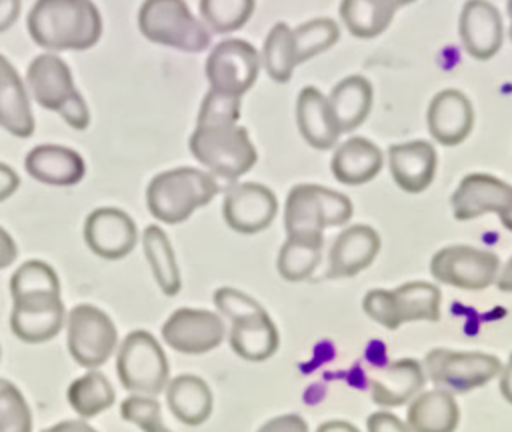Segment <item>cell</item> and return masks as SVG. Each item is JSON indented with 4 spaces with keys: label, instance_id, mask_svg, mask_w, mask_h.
I'll return each instance as SVG.
<instances>
[{
    "label": "cell",
    "instance_id": "1",
    "mask_svg": "<svg viewBox=\"0 0 512 432\" xmlns=\"http://www.w3.org/2000/svg\"><path fill=\"white\" fill-rule=\"evenodd\" d=\"M26 24L30 38L52 52L88 50L102 34V18L92 0H36Z\"/></svg>",
    "mask_w": 512,
    "mask_h": 432
},
{
    "label": "cell",
    "instance_id": "2",
    "mask_svg": "<svg viewBox=\"0 0 512 432\" xmlns=\"http://www.w3.org/2000/svg\"><path fill=\"white\" fill-rule=\"evenodd\" d=\"M216 178L200 168L180 166L156 174L146 188L150 214L164 224H180L218 194Z\"/></svg>",
    "mask_w": 512,
    "mask_h": 432
},
{
    "label": "cell",
    "instance_id": "3",
    "mask_svg": "<svg viewBox=\"0 0 512 432\" xmlns=\"http://www.w3.org/2000/svg\"><path fill=\"white\" fill-rule=\"evenodd\" d=\"M192 156L224 180H238L256 164V148L240 124L196 126L188 140Z\"/></svg>",
    "mask_w": 512,
    "mask_h": 432
},
{
    "label": "cell",
    "instance_id": "4",
    "mask_svg": "<svg viewBox=\"0 0 512 432\" xmlns=\"http://www.w3.org/2000/svg\"><path fill=\"white\" fill-rule=\"evenodd\" d=\"M350 218L352 202L338 190L320 184H296L286 196V236L324 238L326 228L344 226Z\"/></svg>",
    "mask_w": 512,
    "mask_h": 432
},
{
    "label": "cell",
    "instance_id": "5",
    "mask_svg": "<svg viewBox=\"0 0 512 432\" xmlns=\"http://www.w3.org/2000/svg\"><path fill=\"white\" fill-rule=\"evenodd\" d=\"M26 90L36 104L46 110L58 112L68 126L84 130L90 124V112L76 90L68 64L56 54L36 56L26 70Z\"/></svg>",
    "mask_w": 512,
    "mask_h": 432
},
{
    "label": "cell",
    "instance_id": "6",
    "mask_svg": "<svg viewBox=\"0 0 512 432\" xmlns=\"http://www.w3.org/2000/svg\"><path fill=\"white\" fill-rule=\"evenodd\" d=\"M138 28L146 40L190 54L206 50L212 38L184 0H144L138 10Z\"/></svg>",
    "mask_w": 512,
    "mask_h": 432
},
{
    "label": "cell",
    "instance_id": "7",
    "mask_svg": "<svg viewBox=\"0 0 512 432\" xmlns=\"http://www.w3.org/2000/svg\"><path fill=\"white\" fill-rule=\"evenodd\" d=\"M440 288L414 280L394 290L374 288L364 294L362 308L368 318L388 330L400 328L404 322H436L440 318Z\"/></svg>",
    "mask_w": 512,
    "mask_h": 432
},
{
    "label": "cell",
    "instance_id": "8",
    "mask_svg": "<svg viewBox=\"0 0 512 432\" xmlns=\"http://www.w3.org/2000/svg\"><path fill=\"white\" fill-rule=\"evenodd\" d=\"M116 370L122 386L142 396H156L168 384V360L158 340L146 330L130 332L116 356Z\"/></svg>",
    "mask_w": 512,
    "mask_h": 432
},
{
    "label": "cell",
    "instance_id": "9",
    "mask_svg": "<svg viewBox=\"0 0 512 432\" xmlns=\"http://www.w3.org/2000/svg\"><path fill=\"white\" fill-rule=\"evenodd\" d=\"M422 368L436 388L450 394H464L494 380L502 370V362L486 352L434 348L426 354Z\"/></svg>",
    "mask_w": 512,
    "mask_h": 432
},
{
    "label": "cell",
    "instance_id": "10",
    "mask_svg": "<svg viewBox=\"0 0 512 432\" xmlns=\"http://www.w3.org/2000/svg\"><path fill=\"white\" fill-rule=\"evenodd\" d=\"M66 342L70 356L80 366L96 370L116 350L118 332L104 310L92 304H78L66 318Z\"/></svg>",
    "mask_w": 512,
    "mask_h": 432
},
{
    "label": "cell",
    "instance_id": "11",
    "mask_svg": "<svg viewBox=\"0 0 512 432\" xmlns=\"http://www.w3.org/2000/svg\"><path fill=\"white\" fill-rule=\"evenodd\" d=\"M500 258L468 244H452L440 248L430 260V274L440 284L460 290H484L496 282Z\"/></svg>",
    "mask_w": 512,
    "mask_h": 432
},
{
    "label": "cell",
    "instance_id": "12",
    "mask_svg": "<svg viewBox=\"0 0 512 432\" xmlns=\"http://www.w3.org/2000/svg\"><path fill=\"white\" fill-rule=\"evenodd\" d=\"M260 66V54L250 42L240 38L222 40L206 60L210 90L242 98L254 86Z\"/></svg>",
    "mask_w": 512,
    "mask_h": 432
},
{
    "label": "cell",
    "instance_id": "13",
    "mask_svg": "<svg viewBox=\"0 0 512 432\" xmlns=\"http://www.w3.org/2000/svg\"><path fill=\"white\" fill-rule=\"evenodd\" d=\"M224 336L222 316L200 308H178L162 326L164 342L182 354H206L220 346Z\"/></svg>",
    "mask_w": 512,
    "mask_h": 432
},
{
    "label": "cell",
    "instance_id": "14",
    "mask_svg": "<svg viewBox=\"0 0 512 432\" xmlns=\"http://www.w3.org/2000/svg\"><path fill=\"white\" fill-rule=\"evenodd\" d=\"M278 212L276 194L258 182L232 184L222 202L226 224L238 234H258L266 230Z\"/></svg>",
    "mask_w": 512,
    "mask_h": 432
},
{
    "label": "cell",
    "instance_id": "15",
    "mask_svg": "<svg viewBox=\"0 0 512 432\" xmlns=\"http://www.w3.org/2000/svg\"><path fill=\"white\" fill-rule=\"evenodd\" d=\"M64 302L60 294H26L12 298L10 330L28 344L52 340L64 326Z\"/></svg>",
    "mask_w": 512,
    "mask_h": 432
},
{
    "label": "cell",
    "instance_id": "16",
    "mask_svg": "<svg viewBox=\"0 0 512 432\" xmlns=\"http://www.w3.org/2000/svg\"><path fill=\"white\" fill-rule=\"evenodd\" d=\"M456 220H474L484 214L502 216L512 210V184L484 172L468 174L450 196Z\"/></svg>",
    "mask_w": 512,
    "mask_h": 432
},
{
    "label": "cell",
    "instance_id": "17",
    "mask_svg": "<svg viewBox=\"0 0 512 432\" xmlns=\"http://www.w3.org/2000/svg\"><path fill=\"white\" fill-rule=\"evenodd\" d=\"M458 34L464 50L472 58H494L504 42L500 10L488 0H466L458 18Z\"/></svg>",
    "mask_w": 512,
    "mask_h": 432
},
{
    "label": "cell",
    "instance_id": "18",
    "mask_svg": "<svg viewBox=\"0 0 512 432\" xmlns=\"http://www.w3.org/2000/svg\"><path fill=\"white\" fill-rule=\"evenodd\" d=\"M84 240L96 256L120 260L136 246L138 230L126 212L104 206L88 214L84 222Z\"/></svg>",
    "mask_w": 512,
    "mask_h": 432
},
{
    "label": "cell",
    "instance_id": "19",
    "mask_svg": "<svg viewBox=\"0 0 512 432\" xmlns=\"http://www.w3.org/2000/svg\"><path fill=\"white\" fill-rule=\"evenodd\" d=\"M428 132L442 146H456L474 128V108L468 96L456 88L440 90L428 104Z\"/></svg>",
    "mask_w": 512,
    "mask_h": 432
},
{
    "label": "cell",
    "instance_id": "20",
    "mask_svg": "<svg viewBox=\"0 0 512 432\" xmlns=\"http://www.w3.org/2000/svg\"><path fill=\"white\" fill-rule=\"evenodd\" d=\"M426 382L424 368L414 358H400L386 366L372 368L368 386L372 402L384 408L402 406L422 392Z\"/></svg>",
    "mask_w": 512,
    "mask_h": 432
},
{
    "label": "cell",
    "instance_id": "21",
    "mask_svg": "<svg viewBox=\"0 0 512 432\" xmlns=\"http://www.w3.org/2000/svg\"><path fill=\"white\" fill-rule=\"evenodd\" d=\"M438 168L436 148L426 140L400 142L388 148V170L396 186L408 194L424 192Z\"/></svg>",
    "mask_w": 512,
    "mask_h": 432
},
{
    "label": "cell",
    "instance_id": "22",
    "mask_svg": "<svg viewBox=\"0 0 512 432\" xmlns=\"http://www.w3.org/2000/svg\"><path fill=\"white\" fill-rule=\"evenodd\" d=\"M380 252V236L368 224L344 228L332 242L328 254V278H350L366 270Z\"/></svg>",
    "mask_w": 512,
    "mask_h": 432
},
{
    "label": "cell",
    "instance_id": "23",
    "mask_svg": "<svg viewBox=\"0 0 512 432\" xmlns=\"http://www.w3.org/2000/svg\"><path fill=\"white\" fill-rule=\"evenodd\" d=\"M26 172L48 186H74L84 178L86 164L82 156L60 144H40L24 158Z\"/></svg>",
    "mask_w": 512,
    "mask_h": 432
},
{
    "label": "cell",
    "instance_id": "24",
    "mask_svg": "<svg viewBox=\"0 0 512 432\" xmlns=\"http://www.w3.org/2000/svg\"><path fill=\"white\" fill-rule=\"evenodd\" d=\"M296 126L300 136L316 150H328L342 134L328 104L316 86H304L296 98Z\"/></svg>",
    "mask_w": 512,
    "mask_h": 432
},
{
    "label": "cell",
    "instance_id": "25",
    "mask_svg": "<svg viewBox=\"0 0 512 432\" xmlns=\"http://www.w3.org/2000/svg\"><path fill=\"white\" fill-rule=\"evenodd\" d=\"M384 164L382 150L364 136L344 140L332 154V174L340 184L362 186L374 180Z\"/></svg>",
    "mask_w": 512,
    "mask_h": 432
},
{
    "label": "cell",
    "instance_id": "26",
    "mask_svg": "<svg viewBox=\"0 0 512 432\" xmlns=\"http://www.w3.org/2000/svg\"><path fill=\"white\" fill-rule=\"evenodd\" d=\"M230 348L244 360L262 362L270 358L280 344L278 328L264 308L230 322Z\"/></svg>",
    "mask_w": 512,
    "mask_h": 432
},
{
    "label": "cell",
    "instance_id": "27",
    "mask_svg": "<svg viewBox=\"0 0 512 432\" xmlns=\"http://www.w3.org/2000/svg\"><path fill=\"white\" fill-rule=\"evenodd\" d=\"M0 128L16 138H28L34 132V114L30 108L28 90L8 62L0 54Z\"/></svg>",
    "mask_w": 512,
    "mask_h": 432
},
{
    "label": "cell",
    "instance_id": "28",
    "mask_svg": "<svg viewBox=\"0 0 512 432\" xmlns=\"http://www.w3.org/2000/svg\"><path fill=\"white\" fill-rule=\"evenodd\" d=\"M460 422V408L446 390L432 388L416 394L406 412L410 432H454Z\"/></svg>",
    "mask_w": 512,
    "mask_h": 432
},
{
    "label": "cell",
    "instance_id": "29",
    "mask_svg": "<svg viewBox=\"0 0 512 432\" xmlns=\"http://www.w3.org/2000/svg\"><path fill=\"white\" fill-rule=\"evenodd\" d=\"M374 100V90L368 78L352 74L336 82L328 96L330 110L340 132H352L358 128L370 114Z\"/></svg>",
    "mask_w": 512,
    "mask_h": 432
},
{
    "label": "cell",
    "instance_id": "30",
    "mask_svg": "<svg viewBox=\"0 0 512 432\" xmlns=\"http://www.w3.org/2000/svg\"><path fill=\"white\" fill-rule=\"evenodd\" d=\"M170 412L188 426H198L212 414V390L194 374H180L166 384Z\"/></svg>",
    "mask_w": 512,
    "mask_h": 432
},
{
    "label": "cell",
    "instance_id": "31",
    "mask_svg": "<svg viewBox=\"0 0 512 432\" xmlns=\"http://www.w3.org/2000/svg\"><path fill=\"white\" fill-rule=\"evenodd\" d=\"M142 248L160 290L166 296H176L180 292L182 280H180L176 256L166 232L156 224L146 226L142 234Z\"/></svg>",
    "mask_w": 512,
    "mask_h": 432
},
{
    "label": "cell",
    "instance_id": "32",
    "mask_svg": "<svg viewBox=\"0 0 512 432\" xmlns=\"http://www.w3.org/2000/svg\"><path fill=\"white\" fill-rule=\"evenodd\" d=\"M322 244L324 238L286 236L276 258L278 274L288 282L306 280L320 262Z\"/></svg>",
    "mask_w": 512,
    "mask_h": 432
},
{
    "label": "cell",
    "instance_id": "33",
    "mask_svg": "<svg viewBox=\"0 0 512 432\" xmlns=\"http://www.w3.org/2000/svg\"><path fill=\"white\" fill-rule=\"evenodd\" d=\"M338 14L352 36L370 40L390 26L396 12L376 0H340Z\"/></svg>",
    "mask_w": 512,
    "mask_h": 432
},
{
    "label": "cell",
    "instance_id": "34",
    "mask_svg": "<svg viewBox=\"0 0 512 432\" xmlns=\"http://www.w3.org/2000/svg\"><path fill=\"white\" fill-rule=\"evenodd\" d=\"M114 388L100 370H88L68 388V402L80 418H94L114 404Z\"/></svg>",
    "mask_w": 512,
    "mask_h": 432
},
{
    "label": "cell",
    "instance_id": "35",
    "mask_svg": "<svg viewBox=\"0 0 512 432\" xmlns=\"http://www.w3.org/2000/svg\"><path fill=\"white\" fill-rule=\"evenodd\" d=\"M260 64L264 66V72L274 82H288L292 78L294 68L298 66L296 52H294V40H292V28L286 22H276L260 52Z\"/></svg>",
    "mask_w": 512,
    "mask_h": 432
},
{
    "label": "cell",
    "instance_id": "36",
    "mask_svg": "<svg viewBox=\"0 0 512 432\" xmlns=\"http://www.w3.org/2000/svg\"><path fill=\"white\" fill-rule=\"evenodd\" d=\"M340 38V28L332 18H312L292 28L294 52L298 64L316 58L318 54L332 48Z\"/></svg>",
    "mask_w": 512,
    "mask_h": 432
},
{
    "label": "cell",
    "instance_id": "37",
    "mask_svg": "<svg viewBox=\"0 0 512 432\" xmlns=\"http://www.w3.org/2000/svg\"><path fill=\"white\" fill-rule=\"evenodd\" d=\"M256 0H200V18L210 32L240 30L252 16Z\"/></svg>",
    "mask_w": 512,
    "mask_h": 432
},
{
    "label": "cell",
    "instance_id": "38",
    "mask_svg": "<svg viewBox=\"0 0 512 432\" xmlns=\"http://www.w3.org/2000/svg\"><path fill=\"white\" fill-rule=\"evenodd\" d=\"M12 298L26 294H60V280L54 268L42 260H28L10 278Z\"/></svg>",
    "mask_w": 512,
    "mask_h": 432
},
{
    "label": "cell",
    "instance_id": "39",
    "mask_svg": "<svg viewBox=\"0 0 512 432\" xmlns=\"http://www.w3.org/2000/svg\"><path fill=\"white\" fill-rule=\"evenodd\" d=\"M0 432H32V412L22 392L0 378Z\"/></svg>",
    "mask_w": 512,
    "mask_h": 432
},
{
    "label": "cell",
    "instance_id": "40",
    "mask_svg": "<svg viewBox=\"0 0 512 432\" xmlns=\"http://www.w3.org/2000/svg\"><path fill=\"white\" fill-rule=\"evenodd\" d=\"M120 416L126 422L136 424L142 432H172L164 424L160 402L154 400V396H142V394L128 396L120 404Z\"/></svg>",
    "mask_w": 512,
    "mask_h": 432
},
{
    "label": "cell",
    "instance_id": "41",
    "mask_svg": "<svg viewBox=\"0 0 512 432\" xmlns=\"http://www.w3.org/2000/svg\"><path fill=\"white\" fill-rule=\"evenodd\" d=\"M238 118H240V98L238 96L208 90L200 104L196 126L238 124Z\"/></svg>",
    "mask_w": 512,
    "mask_h": 432
},
{
    "label": "cell",
    "instance_id": "42",
    "mask_svg": "<svg viewBox=\"0 0 512 432\" xmlns=\"http://www.w3.org/2000/svg\"><path fill=\"white\" fill-rule=\"evenodd\" d=\"M214 304H216L218 312L224 318H228L230 322L244 318L248 314H254L262 308L252 296H248L236 288H230V286H222L214 292Z\"/></svg>",
    "mask_w": 512,
    "mask_h": 432
},
{
    "label": "cell",
    "instance_id": "43",
    "mask_svg": "<svg viewBox=\"0 0 512 432\" xmlns=\"http://www.w3.org/2000/svg\"><path fill=\"white\" fill-rule=\"evenodd\" d=\"M258 432H308V424L298 414H282L264 422Z\"/></svg>",
    "mask_w": 512,
    "mask_h": 432
},
{
    "label": "cell",
    "instance_id": "44",
    "mask_svg": "<svg viewBox=\"0 0 512 432\" xmlns=\"http://www.w3.org/2000/svg\"><path fill=\"white\" fill-rule=\"evenodd\" d=\"M368 432H410L406 422H402L392 412H374L366 420Z\"/></svg>",
    "mask_w": 512,
    "mask_h": 432
},
{
    "label": "cell",
    "instance_id": "45",
    "mask_svg": "<svg viewBox=\"0 0 512 432\" xmlns=\"http://www.w3.org/2000/svg\"><path fill=\"white\" fill-rule=\"evenodd\" d=\"M20 186L18 174L4 162H0V202L8 200Z\"/></svg>",
    "mask_w": 512,
    "mask_h": 432
},
{
    "label": "cell",
    "instance_id": "46",
    "mask_svg": "<svg viewBox=\"0 0 512 432\" xmlns=\"http://www.w3.org/2000/svg\"><path fill=\"white\" fill-rule=\"evenodd\" d=\"M20 0H0V32H6L20 16Z\"/></svg>",
    "mask_w": 512,
    "mask_h": 432
},
{
    "label": "cell",
    "instance_id": "47",
    "mask_svg": "<svg viewBox=\"0 0 512 432\" xmlns=\"http://www.w3.org/2000/svg\"><path fill=\"white\" fill-rule=\"evenodd\" d=\"M18 256V248L16 242L12 240V236L0 226V268H8Z\"/></svg>",
    "mask_w": 512,
    "mask_h": 432
},
{
    "label": "cell",
    "instance_id": "48",
    "mask_svg": "<svg viewBox=\"0 0 512 432\" xmlns=\"http://www.w3.org/2000/svg\"><path fill=\"white\" fill-rule=\"evenodd\" d=\"M42 432H98V430L92 428L84 420H64V422H58L50 428H44Z\"/></svg>",
    "mask_w": 512,
    "mask_h": 432
},
{
    "label": "cell",
    "instance_id": "49",
    "mask_svg": "<svg viewBox=\"0 0 512 432\" xmlns=\"http://www.w3.org/2000/svg\"><path fill=\"white\" fill-rule=\"evenodd\" d=\"M500 394L506 402L512 404V354L506 362V366L500 370Z\"/></svg>",
    "mask_w": 512,
    "mask_h": 432
},
{
    "label": "cell",
    "instance_id": "50",
    "mask_svg": "<svg viewBox=\"0 0 512 432\" xmlns=\"http://www.w3.org/2000/svg\"><path fill=\"white\" fill-rule=\"evenodd\" d=\"M494 284L502 292H512V256L506 260L504 266H500V272H498Z\"/></svg>",
    "mask_w": 512,
    "mask_h": 432
},
{
    "label": "cell",
    "instance_id": "51",
    "mask_svg": "<svg viewBox=\"0 0 512 432\" xmlns=\"http://www.w3.org/2000/svg\"><path fill=\"white\" fill-rule=\"evenodd\" d=\"M316 432H358V428L344 420H328L316 428Z\"/></svg>",
    "mask_w": 512,
    "mask_h": 432
},
{
    "label": "cell",
    "instance_id": "52",
    "mask_svg": "<svg viewBox=\"0 0 512 432\" xmlns=\"http://www.w3.org/2000/svg\"><path fill=\"white\" fill-rule=\"evenodd\" d=\"M376 2H380L382 6H386V8H390V10H398V8H402V6H406V4H412V2H416V0H376Z\"/></svg>",
    "mask_w": 512,
    "mask_h": 432
},
{
    "label": "cell",
    "instance_id": "53",
    "mask_svg": "<svg viewBox=\"0 0 512 432\" xmlns=\"http://www.w3.org/2000/svg\"><path fill=\"white\" fill-rule=\"evenodd\" d=\"M498 218H500V224H502L506 230L512 232V210L506 212V214H502V216H498Z\"/></svg>",
    "mask_w": 512,
    "mask_h": 432
},
{
    "label": "cell",
    "instance_id": "54",
    "mask_svg": "<svg viewBox=\"0 0 512 432\" xmlns=\"http://www.w3.org/2000/svg\"><path fill=\"white\" fill-rule=\"evenodd\" d=\"M506 12H508V20H510V24H508V36H510V40H512V0H508Z\"/></svg>",
    "mask_w": 512,
    "mask_h": 432
}]
</instances>
